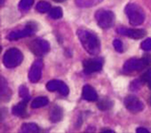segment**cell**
<instances>
[{"instance_id":"6da1fadb","label":"cell","mask_w":151,"mask_h":133,"mask_svg":"<svg viewBox=\"0 0 151 133\" xmlns=\"http://www.w3.org/2000/svg\"><path fill=\"white\" fill-rule=\"evenodd\" d=\"M78 37L84 48L89 55L96 56L101 51V42L98 36L86 29H79L77 32Z\"/></svg>"},{"instance_id":"7a4b0ae2","label":"cell","mask_w":151,"mask_h":133,"mask_svg":"<svg viewBox=\"0 0 151 133\" xmlns=\"http://www.w3.org/2000/svg\"><path fill=\"white\" fill-rule=\"evenodd\" d=\"M125 13L129 22L133 26H139L145 20V12L137 4H128L125 7Z\"/></svg>"},{"instance_id":"3957f363","label":"cell","mask_w":151,"mask_h":133,"mask_svg":"<svg viewBox=\"0 0 151 133\" xmlns=\"http://www.w3.org/2000/svg\"><path fill=\"white\" fill-rule=\"evenodd\" d=\"M23 60V55L17 48H10L6 51L3 56V64L7 69H13L18 66Z\"/></svg>"},{"instance_id":"277c9868","label":"cell","mask_w":151,"mask_h":133,"mask_svg":"<svg viewBox=\"0 0 151 133\" xmlns=\"http://www.w3.org/2000/svg\"><path fill=\"white\" fill-rule=\"evenodd\" d=\"M95 18L98 22V25L102 29L111 28L114 23V14L112 11L106 9H100L95 14Z\"/></svg>"},{"instance_id":"5b68a950","label":"cell","mask_w":151,"mask_h":133,"mask_svg":"<svg viewBox=\"0 0 151 133\" xmlns=\"http://www.w3.org/2000/svg\"><path fill=\"white\" fill-rule=\"evenodd\" d=\"M35 31H36L35 25L28 24L23 29L16 30V31H13V32L9 33V34H7L6 38H7V40H9V41H15V40H18V39H20V38H24V37L32 35V33H35Z\"/></svg>"},{"instance_id":"8992f818","label":"cell","mask_w":151,"mask_h":133,"mask_svg":"<svg viewBox=\"0 0 151 133\" xmlns=\"http://www.w3.org/2000/svg\"><path fill=\"white\" fill-rule=\"evenodd\" d=\"M31 47L32 53L38 56H42L45 54H47L50 49V44L47 41L42 39H36L31 43Z\"/></svg>"},{"instance_id":"52a82bcc","label":"cell","mask_w":151,"mask_h":133,"mask_svg":"<svg viewBox=\"0 0 151 133\" xmlns=\"http://www.w3.org/2000/svg\"><path fill=\"white\" fill-rule=\"evenodd\" d=\"M124 106L132 113H139L144 109L143 103L134 95H129L124 99Z\"/></svg>"},{"instance_id":"ba28073f","label":"cell","mask_w":151,"mask_h":133,"mask_svg":"<svg viewBox=\"0 0 151 133\" xmlns=\"http://www.w3.org/2000/svg\"><path fill=\"white\" fill-rule=\"evenodd\" d=\"M145 66H147V64L143 58H141V59L131 58L124 63V70L127 73L133 72V71H139L144 69Z\"/></svg>"},{"instance_id":"9c48e42d","label":"cell","mask_w":151,"mask_h":133,"mask_svg":"<svg viewBox=\"0 0 151 133\" xmlns=\"http://www.w3.org/2000/svg\"><path fill=\"white\" fill-rule=\"evenodd\" d=\"M46 89L50 92H59L62 95H67L69 93L68 87L63 81L58 80H50L49 82L46 84Z\"/></svg>"},{"instance_id":"30bf717a","label":"cell","mask_w":151,"mask_h":133,"mask_svg":"<svg viewBox=\"0 0 151 133\" xmlns=\"http://www.w3.org/2000/svg\"><path fill=\"white\" fill-rule=\"evenodd\" d=\"M42 60L37 59L32 66L29 72V79L32 82H38L42 76Z\"/></svg>"},{"instance_id":"8fae6325","label":"cell","mask_w":151,"mask_h":133,"mask_svg":"<svg viewBox=\"0 0 151 133\" xmlns=\"http://www.w3.org/2000/svg\"><path fill=\"white\" fill-rule=\"evenodd\" d=\"M102 68V63L99 59H87L83 62V69L86 74H91L100 71Z\"/></svg>"},{"instance_id":"7c38bea8","label":"cell","mask_w":151,"mask_h":133,"mask_svg":"<svg viewBox=\"0 0 151 133\" xmlns=\"http://www.w3.org/2000/svg\"><path fill=\"white\" fill-rule=\"evenodd\" d=\"M117 32L120 34L126 35L132 39H141L146 35V31L143 29H127V28H119Z\"/></svg>"},{"instance_id":"4fadbf2b","label":"cell","mask_w":151,"mask_h":133,"mask_svg":"<svg viewBox=\"0 0 151 133\" xmlns=\"http://www.w3.org/2000/svg\"><path fill=\"white\" fill-rule=\"evenodd\" d=\"M82 98L86 101L95 102L98 100L97 92L90 85H85L82 90Z\"/></svg>"},{"instance_id":"5bb4252c","label":"cell","mask_w":151,"mask_h":133,"mask_svg":"<svg viewBox=\"0 0 151 133\" xmlns=\"http://www.w3.org/2000/svg\"><path fill=\"white\" fill-rule=\"evenodd\" d=\"M63 117V109L58 106H55L54 107H52L50 110V119L52 122H58L62 119Z\"/></svg>"},{"instance_id":"9a60e30c","label":"cell","mask_w":151,"mask_h":133,"mask_svg":"<svg viewBox=\"0 0 151 133\" xmlns=\"http://www.w3.org/2000/svg\"><path fill=\"white\" fill-rule=\"evenodd\" d=\"M27 102V100H23L22 102L19 103L18 105H16L12 108V113L17 116H24L26 115Z\"/></svg>"},{"instance_id":"2e32d148","label":"cell","mask_w":151,"mask_h":133,"mask_svg":"<svg viewBox=\"0 0 151 133\" xmlns=\"http://www.w3.org/2000/svg\"><path fill=\"white\" fill-rule=\"evenodd\" d=\"M11 95V91L9 90V86H7V83L6 80H4V78H1V99L2 101H7L10 98Z\"/></svg>"},{"instance_id":"e0dca14e","label":"cell","mask_w":151,"mask_h":133,"mask_svg":"<svg viewBox=\"0 0 151 133\" xmlns=\"http://www.w3.org/2000/svg\"><path fill=\"white\" fill-rule=\"evenodd\" d=\"M103 0H75L76 5L79 7H91L99 5Z\"/></svg>"},{"instance_id":"ac0fdd59","label":"cell","mask_w":151,"mask_h":133,"mask_svg":"<svg viewBox=\"0 0 151 133\" xmlns=\"http://www.w3.org/2000/svg\"><path fill=\"white\" fill-rule=\"evenodd\" d=\"M48 103H49L48 98L44 97V96H40V97H37L32 101V108H40V107L47 106Z\"/></svg>"},{"instance_id":"d6986e66","label":"cell","mask_w":151,"mask_h":133,"mask_svg":"<svg viewBox=\"0 0 151 133\" xmlns=\"http://www.w3.org/2000/svg\"><path fill=\"white\" fill-rule=\"evenodd\" d=\"M39 127L34 123H24L21 127V131L24 133H35L39 132Z\"/></svg>"},{"instance_id":"ffe728a7","label":"cell","mask_w":151,"mask_h":133,"mask_svg":"<svg viewBox=\"0 0 151 133\" xmlns=\"http://www.w3.org/2000/svg\"><path fill=\"white\" fill-rule=\"evenodd\" d=\"M49 15H50V17H51L52 19H55V20H57V19L62 18V16H63L62 9H61V7H52V9H50Z\"/></svg>"},{"instance_id":"44dd1931","label":"cell","mask_w":151,"mask_h":133,"mask_svg":"<svg viewBox=\"0 0 151 133\" xmlns=\"http://www.w3.org/2000/svg\"><path fill=\"white\" fill-rule=\"evenodd\" d=\"M36 9L41 13H45L51 9V6L48 2L41 1L36 5Z\"/></svg>"},{"instance_id":"7402d4cb","label":"cell","mask_w":151,"mask_h":133,"mask_svg":"<svg viewBox=\"0 0 151 133\" xmlns=\"http://www.w3.org/2000/svg\"><path fill=\"white\" fill-rule=\"evenodd\" d=\"M34 0H20L19 4V9L21 10H28L33 5Z\"/></svg>"},{"instance_id":"603a6c76","label":"cell","mask_w":151,"mask_h":133,"mask_svg":"<svg viewBox=\"0 0 151 133\" xmlns=\"http://www.w3.org/2000/svg\"><path fill=\"white\" fill-rule=\"evenodd\" d=\"M111 106H112V102L110 101V100H106V99L101 100V102H99V103H98V107H99V109H101L102 111L108 110Z\"/></svg>"},{"instance_id":"cb8c5ba5","label":"cell","mask_w":151,"mask_h":133,"mask_svg":"<svg viewBox=\"0 0 151 133\" xmlns=\"http://www.w3.org/2000/svg\"><path fill=\"white\" fill-rule=\"evenodd\" d=\"M19 94L21 98H23V100H27L29 101V91H28V88L24 85H21L19 88Z\"/></svg>"},{"instance_id":"d4e9b609","label":"cell","mask_w":151,"mask_h":133,"mask_svg":"<svg viewBox=\"0 0 151 133\" xmlns=\"http://www.w3.org/2000/svg\"><path fill=\"white\" fill-rule=\"evenodd\" d=\"M113 47L118 52V53H123L124 47H123V43L118 39H115L113 41Z\"/></svg>"},{"instance_id":"484cf974","label":"cell","mask_w":151,"mask_h":133,"mask_svg":"<svg viewBox=\"0 0 151 133\" xmlns=\"http://www.w3.org/2000/svg\"><path fill=\"white\" fill-rule=\"evenodd\" d=\"M140 80H141V82H143V83L149 82V81H151V69L143 74Z\"/></svg>"},{"instance_id":"4316f807","label":"cell","mask_w":151,"mask_h":133,"mask_svg":"<svg viewBox=\"0 0 151 133\" xmlns=\"http://www.w3.org/2000/svg\"><path fill=\"white\" fill-rule=\"evenodd\" d=\"M141 48L145 51H150L151 50V39L147 38L141 43Z\"/></svg>"},{"instance_id":"83f0119b","label":"cell","mask_w":151,"mask_h":133,"mask_svg":"<svg viewBox=\"0 0 151 133\" xmlns=\"http://www.w3.org/2000/svg\"><path fill=\"white\" fill-rule=\"evenodd\" d=\"M141 81L140 80H134L133 81V83L131 84V89L133 91H137V90H139V88L141 86L140 84Z\"/></svg>"},{"instance_id":"f1b7e54d","label":"cell","mask_w":151,"mask_h":133,"mask_svg":"<svg viewBox=\"0 0 151 133\" xmlns=\"http://www.w3.org/2000/svg\"><path fill=\"white\" fill-rule=\"evenodd\" d=\"M137 132H147V133H148L149 131L147 129H144V128H138V129H137V130H135Z\"/></svg>"},{"instance_id":"f546056e","label":"cell","mask_w":151,"mask_h":133,"mask_svg":"<svg viewBox=\"0 0 151 133\" xmlns=\"http://www.w3.org/2000/svg\"><path fill=\"white\" fill-rule=\"evenodd\" d=\"M55 2H58V3H61V2H64L65 0H54Z\"/></svg>"},{"instance_id":"4dcf8cb0","label":"cell","mask_w":151,"mask_h":133,"mask_svg":"<svg viewBox=\"0 0 151 133\" xmlns=\"http://www.w3.org/2000/svg\"><path fill=\"white\" fill-rule=\"evenodd\" d=\"M148 87H149V89L151 90V81H149V82H148Z\"/></svg>"}]
</instances>
